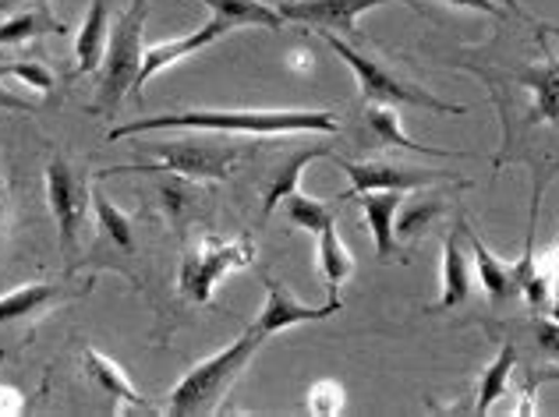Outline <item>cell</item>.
I'll return each instance as SVG.
<instances>
[{
    "instance_id": "cell-1",
    "label": "cell",
    "mask_w": 559,
    "mask_h": 417,
    "mask_svg": "<svg viewBox=\"0 0 559 417\" xmlns=\"http://www.w3.org/2000/svg\"><path fill=\"white\" fill-rule=\"evenodd\" d=\"M341 128L330 110H178L131 121L110 131V142L139 135V131H210V135H330Z\"/></svg>"
},
{
    "instance_id": "cell-2",
    "label": "cell",
    "mask_w": 559,
    "mask_h": 417,
    "mask_svg": "<svg viewBox=\"0 0 559 417\" xmlns=\"http://www.w3.org/2000/svg\"><path fill=\"white\" fill-rule=\"evenodd\" d=\"M145 14H150V4L145 0H131V8L117 19V25L110 28L107 50H103L99 61V85H96V99L90 114L96 117H114L124 107V96L135 93L139 96V74H142V61H145Z\"/></svg>"
},
{
    "instance_id": "cell-3",
    "label": "cell",
    "mask_w": 559,
    "mask_h": 417,
    "mask_svg": "<svg viewBox=\"0 0 559 417\" xmlns=\"http://www.w3.org/2000/svg\"><path fill=\"white\" fill-rule=\"evenodd\" d=\"M262 344H266V339L248 330L245 336L234 339L230 347L205 357L202 365L191 368L188 376L167 393L164 407L170 414H213L227 400L230 385L238 382L241 371L252 365V357L259 354Z\"/></svg>"
},
{
    "instance_id": "cell-4",
    "label": "cell",
    "mask_w": 559,
    "mask_h": 417,
    "mask_svg": "<svg viewBox=\"0 0 559 417\" xmlns=\"http://www.w3.org/2000/svg\"><path fill=\"white\" fill-rule=\"evenodd\" d=\"M322 43L341 57V61L355 71L358 79V88L365 103H382V107H418V110H432V114H457L464 117L467 107L464 103H443L439 96L425 93L421 85H411L404 82L401 74H396L393 68H386L382 61H376V57H369L365 50H355L350 43H344L336 33H330V28H319Z\"/></svg>"
},
{
    "instance_id": "cell-5",
    "label": "cell",
    "mask_w": 559,
    "mask_h": 417,
    "mask_svg": "<svg viewBox=\"0 0 559 417\" xmlns=\"http://www.w3.org/2000/svg\"><path fill=\"white\" fill-rule=\"evenodd\" d=\"M145 156H156L150 163H121V167L103 170V177L117 174H178L185 181H224L230 170L238 167L241 148L224 142H205V139H181V142H153L142 145Z\"/></svg>"
},
{
    "instance_id": "cell-6",
    "label": "cell",
    "mask_w": 559,
    "mask_h": 417,
    "mask_svg": "<svg viewBox=\"0 0 559 417\" xmlns=\"http://www.w3.org/2000/svg\"><path fill=\"white\" fill-rule=\"evenodd\" d=\"M255 262V241L252 237H216L205 234L185 251L181 273H178V290L195 305H210L216 283L241 273Z\"/></svg>"
},
{
    "instance_id": "cell-7",
    "label": "cell",
    "mask_w": 559,
    "mask_h": 417,
    "mask_svg": "<svg viewBox=\"0 0 559 417\" xmlns=\"http://www.w3.org/2000/svg\"><path fill=\"white\" fill-rule=\"evenodd\" d=\"M47 202L57 223V237H61L64 262L75 265L82 251V237L90 230L93 216V184L85 170H79L68 156H53L47 167Z\"/></svg>"
},
{
    "instance_id": "cell-8",
    "label": "cell",
    "mask_w": 559,
    "mask_h": 417,
    "mask_svg": "<svg viewBox=\"0 0 559 417\" xmlns=\"http://www.w3.org/2000/svg\"><path fill=\"white\" fill-rule=\"evenodd\" d=\"M386 4H411L418 8L415 0H284L276 4V11L284 14V22H298L308 28H330V33H355V25L361 14H369L376 8Z\"/></svg>"
},
{
    "instance_id": "cell-9",
    "label": "cell",
    "mask_w": 559,
    "mask_h": 417,
    "mask_svg": "<svg viewBox=\"0 0 559 417\" xmlns=\"http://www.w3.org/2000/svg\"><path fill=\"white\" fill-rule=\"evenodd\" d=\"M333 163L350 177V191L344 199H355L361 191H411V188H429L439 181H450V174H439V170H411L401 167V163H386V159H369V163H350L341 159L333 153Z\"/></svg>"
},
{
    "instance_id": "cell-10",
    "label": "cell",
    "mask_w": 559,
    "mask_h": 417,
    "mask_svg": "<svg viewBox=\"0 0 559 417\" xmlns=\"http://www.w3.org/2000/svg\"><path fill=\"white\" fill-rule=\"evenodd\" d=\"M344 308L341 297H326V305H305L298 301L284 283L266 279V305H262L259 319L248 325L252 333H259L262 339H270L276 333L290 330V325H301V322H326L330 315Z\"/></svg>"
},
{
    "instance_id": "cell-11",
    "label": "cell",
    "mask_w": 559,
    "mask_h": 417,
    "mask_svg": "<svg viewBox=\"0 0 559 417\" xmlns=\"http://www.w3.org/2000/svg\"><path fill=\"white\" fill-rule=\"evenodd\" d=\"M542 47V64L524 68L518 82L532 93V110H527L524 124H549L559 128V53L549 47L546 33H538Z\"/></svg>"
},
{
    "instance_id": "cell-12",
    "label": "cell",
    "mask_w": 559,
    "mask_h": 417,
    "mask_svg": "<svg viewBox=\"0 0 559 417\" xmlns=\"http://www.w3.org/2000/svg\"><path fill=\"white\" fill-rule=\"evenodd\" d=\"M227 33H234V28L224 22V19H205L195 33H188V36H178V39H167V43H153L150 50H145V61H142V74H139V96H142V88L150 79H156L159 71L170 68V64H178L185 61V57L191 53H199L205 47H213L216 39H224Z\"/></svg>"
},
{
    "instance_id": "cell-13",
    "label": "cell",
    "mask_w": 559,
    "mask_h": 417,
    "mask_svg": "<svg viewBox=\"0 0 559 417\" xmlns=\"http://www.w3.org/2000/svg\"><path fill=\"white\" fill-rule=\"evenodd\" d=\"M71 297H79V290L68 287V283H25V287H14L0 297V325L33 322L43 311L71 301Z\"/></svg>"
},
{
    "instance_id": "cell-14",
    "label": "cell",
    "mask_w": 559,
    "mask_h": 417,
    "mask_svg": "<svg viewBox=\"0 0 559 417\" xmlns=\"http://www.w3.org/2000/svg\"><path fill=\"white\" fill-rule=\"evenodd\" d=\"M457 227L464 234V241L475 251V270H478V283L485 287V294L492 297V301H507V297H521V287H518V273H513V262H503L496 259L489 245L481 241V234L471 227V223L461 216Z\"/></svg>"
},
{
    "instance_id": "cell-15",
    "label": "cell",
    "mask_w": 559,
    "mask_h": 417,
    "mask_svg": "<svg viewBox=\"0 0 559 417\" xmlns=\"http://www.w3.org/2000/svg\"><path fill=\"white\" fill-rule=\"evenodd\" d=\"M471 287H475V273H471V262L464 255V234L461 227H453V234L443 237V290L429 311H450L464 305Z\"/></svg>"
},
{
    "instance_id": "cell-16",
    "label": "cell",
    "mask_w": 559,
    "mask_h": 417,
    "mask_svg": "<svg viewBox=\"0 0 559 417\" xmlns=\"http://www.w3.org/2000/svg\"><path fill=\"white\" fill-rule=\"evenodd\" d=\"M64 36L68 25L57 19L50 0H39L36 8H22L11 11L4 22H0V50L4 47H25V43H36L43 36Z\"/></svg>"
},
{
    "instance_id": "cell-17",
    "label": "cell",
    "mask_w": 559,
    "mask_h": 417,
    "mask_svg": "<svg viewBox=\"0 0 559 417\" xmlns=\"http://www.w3.org/2000/svg\"><path fill=\"white\" fill-rule=\"evenodd\" d=\"M82 361H85V376H90L93 385H99L103 393H107L117 407H135V410H153V404L145 400L131 379L124 376V368L110 361L107 354H99L96 347H85L82 350Z\"/></svg>"
},
{
    "instance_id": "cell-18",
    "label": "cell",
    "mask_w": 559,
    "mask_h": 417,
    "mask_svg": "<svg viewBox=\"0 0 559 417\" xmlns=\"http://www.w3.org/2000/svg\"><path fill=\"white\" fill-rule=\"evenodd\" d=\"M404 191H361V216L365 227L376 237V255L382 262L393 259L396 251V208H401Z\"/></svg>"
},
{
    "instance_id": "cell-19",
    "label": "cell",
    "mask_w": 559,
    "mask_h": 417,
    "mask_svg": "<svg viewBox=\"0 0 559 417\" xmlns=\"http://www.w3.org/2000/svg\"><path fill=\"white\" fill-rule=\"evenodd\" d=\"M322 156H333L326 145H316V148H298V153H290L287 159H280L276 163V170L273 177L266 181V188H262V219L273 216L280 202H284L287 195H294V191L301 188V174L308 163H316Z\"/></svg>"
},
{
    "instance_id": "cell-20",
    "label": "cell",
    "mask_w": 559,
    "mask_h": 417,
    "mask_svg": "<svg viewBox=\"0 0 559 417\" xmlns=\"http://www.w3.org/2000/svg\"><path fill=\"white\" fill-rule=\"evenodd\" d=\"M365 124H369L372 139L379 145H393V148H404V153H421V156H439V159H453L461 153H450V148H439V145H425V142H415L404 131L401 124V114L396 107H382V103H369L365 107Z\"/></svg>"
},
{
    "instance_id": "cell-21",
    "label": "cell",
    "mask_w": 559,
    "mask_h": 417,
    "mask_svg": "<svg viewBox=\"0 0 559 417\" xmlns=\"http://www.w3.org/2000/svg\"><path fill=\"white\" fill-rule=\"evenodd\" d=\"M107 39H110V0H90V11H85L79 39H75V71L79 74H90L99 68Z\"/></svg>"
},
{
    "instance_id": "cell-22",
    "label": "cell",
    "mask_w": 559,
    "mask_h": 417,
    "mask_svg": "<svg viewBox=\"0 0 559 417\" xmlns=\"http://www.w3.org/2000/svg\"><path fill=\"white\" fill-rule=\"evenodd\" d=\"M521 297L535 308V315H549L559 322V237L546 255L535 259V270L524 279Z\"/></svg>"
},
{
    "instance_id": "cell-23",
    "label": "cell",
    "mask_w": 559,
    "mask_h": 417,
    "mask_svg": "<svg viewBox=\"0 0 559 417\" xmlns=\"http://www.w3.org/2000/svg\"><path fill=\"white\" fill-rule=\"evenodd\" d=\"M213 11V19H224L230 28H280L284 14L262 0H202Z\"/></svg>"
},
{
    "instance_id": "cell-24",
    "label": "cell",
    "mask_w": 559,
    "mask_h": 417,
    "mask_svg": "<svg viewBox=\"0 0 559 417\" xmlns=\"http://www.w3.org/2000/svg\"><path fill=\"white\" fill-rule=\"evenodd\" d=\"M316 237H319V273L326 279L330 297H341V287L350 279V273H355V259H350L341 234H336V223L326 230H319Z\"/></svg>"
},
{
    "instance_id": "cell-25",
    "label": "cell",
    "mask_w": 559,
    "mask_h": 417,
    "mask_svg": "<svg viewBox=\"0 0 559 417\" xmlns=\"http://www.w3.org/2000/svg\"><path fill=\"white\" fill-rule=\"evenodd\" d=\"M93 216L99 219V227H103V234L110 237V245L121 251V255H135L139 251V245H135V223H131V216L128 213H121L114 202H110V195L103 188H93Z\"/></svg>"
},
{
    "instance_id": "cell-26",
    "label": "cell",
    "mask_w": 559,
    "mask_h": 417,
    "mask_svg": "<svg viewBox=\"0 0 559 417\" xmlns=\"http://www.w3.org/2000/svg\"><path fill=\"white\" fill-rule=\"evenodd\" d=\"M518 368V347H503L496 354V361L489 368H481V376H478V393H475V410L478 414H489L499 400L507 396L510 390V371Z\"/></svg>"
},
{
    "instance_id": "cell-27",
    "label": "cell",
    "mask_w": 559,
    "mask_h": 417,
    "mask_svg": "<svg viewBox=\"0 0 559 417\" xmlns=\"http://www.w3.org/2000/svg\"><path fill=\"white\" fill-rule=\"evenodd\" d=\"M447 213V202L439 195H421V199H411L407 205L396 208V241L411 245L418 234H425L436 223V216Z\"/></svg>"
},
{
    "instance_id": "cell-28",
    "label": "cell",
    "mask_w": 559,
    "mask_h": 417,
    "mask_svg": "<svg viewBox=\"0 0 559 417\" xmlns=\"http://www.w3.org/2000/svg\"><path fill=\"white\" fill-rule=\"evenodd\" d=\"M280 205H284V213L294 227H301L308 234H319V230H326L336 223V205L319 202L312 195H301V191H294V195H287Z\"/></svg>"
},
{
    "instance_id": "cell-29",
    "label": "cell",
    "mask_w": 559,
    "mask_h": 417,
    "mask_svg": "<svg viewBox=\"0 0 559 417\" xmlns=\"http://www.w3.org/2000/svg\"><path fill=\"white\" fill-rule=\"evenodd\" d=\"M0 74H11V79H19L25 85H33L36 93L47 96L50 88H53V71L50 68H43L36 61H19V64H8V68H0Z\"/></svg>"
},
{
    "instance_id": "cell-30",
    "label": "cell",
    "mask_w": 559,
    "mask_h": 417,
    "mask_svg": "<svg viewBox=\"0 0 559 417\" xmlns=\"http://www.w3.org/2000/svg\"><path fill=\"white\" fill-rule=\"evenodd\" d=\"M308 410L312 414H341L344 410V390L341 382H316L308 393Z\"/></svg>"
},
{
    "instance_id": "cell-31",
    "label": "cell",
    "mask_w": 559,
    "mask_h": 417,
    "mask_svg": "<svg viewBox=\"0 0 559 417\" xmlns=\"http://www.w3.org/2000/svg\"><path fill=\"white\" fill-rule=\"evenodd\" d=\"M535 339H538V347L542 354H549L559 361V322L549 319V315H538L535 319Z\"/></svg>"
},
{
    "instance_id": "cell-32",
    "label": "cell",
    "mask_w": 559,
    "mask_h": 417,
    "mask_svg": "<svg viewBox=\"0 0 559 417\" xmlns=\"http://www.w3.org/2000/svg\"><path fill=\"white\" fill-rule=\"evenodd\" d=\"M538 382H559V368H538L527 376V390H524V404L518 407V414H532V404H535V390Z\"/></svg>"
},
{
    "instance_id": "cell-33",
    "label": "cell",
    "mask_w": 559,
    "mask_h": 417,
    "mask_svg": "<svg viewBox=\"0 0 559 417\" xmlns=\"http://www.w3.org/2000/svg\"><path fill=\"white\" fill-rule=\"evenodd\" d=\"M450 8H464V11H478V14H492V19H507V8L496 4V0H447Z\"/></svg>"
},
{
    "instance_id": "cell-34",
    "label": "cell",
    "mask_w": 559,
    "mask_h": 417,
    "mask_svg": "<svg viewBox=\"0 0 559 417\" xmlns=\"http://www.w3.org/2000/svg\"><path fill=\"white\" fill-rule=\"evenodd\" d=\"M0 110H11V114H39L36 103H28L25 96L11 93V88L0 85Z\"/></svg>"
},
{
    "instance_id": "cell-35",
    "label": "cell",
    "mask_w": 559,
    "mask_h": 417,
    "mask_svg": "<svg viewBox=\"0 0 559 417\" xmlns=\"http://www.w3.org/2000/svg\"><path fill=\"white\" fill-rule=\"evenodd\" d=\"M8 219H11V195H8V181H4V174H0V241H4Z\"/></svg>"
},
{
    "instance_id": "cell-36",
    "label": "cell",
    "mask_w": 559,
    "mask_h": 417,
    "mask_svg": "<svg viewBox=\"0 0 559 417\" xmlns=\"http://www.w3.org/2000/svg\"><path fill=\"white\" fill-rule=\"evenodd\" d=\"M22 410V396L8 390V385H0V414H19Z\"/></svg>"
},
{
    "instance_id": "cell-37",
    "label": "cell",
    "mask_w": 559,
    "mask_h": 417,
    "mask_svg": "<svg viewBox=\"0 0 559 417\" xmlns=\"http://www.w3.org/2000/svg\"><path fill=\"white\" fill-rule=\"evenodd\" d=\"M39 0H0V14H11V11H22V8H33Z\"/></svg>"
}]
</instances>
